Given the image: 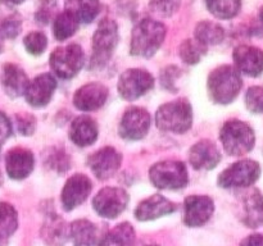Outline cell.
<instances>
[{"label":"cell","instance_id":"obj_1","mask_svg":"<svg viewBox=\"0 0 263 246\" xmlns=\"http://www.w3.org/2000/svg\"><path fill=\"white\" fill-rule=\"evenodd\" d=\"M243 81L238 69L233 66H221L208 77V92L218 104H230L240 92Z\"/></svg>","mask_w":263,"mask_h":246},{"label":"cell","instance_id":"obj_2","mask_svg":"<svg viewBox=\"0 0 263 246\" xmlns=\"http://www.w3.org/2000/svg\"><path fill=\"white\" fill-rule=\"evenodd\" d=\"M166 27L153 19H143L134 27L130 51L135 56L151 58L163 44Z\"/></svg>","mask_w":263,"mask_h":246},{"label":"cell","instance_id":"obj_3","mask_svg":"<svg viewBox=\"0 0 263 246\" xmlns=\"http://www.w3.org/2000/svg\"><path fill=\"white\" fill-rule=\"evenodd\" d=\"M159 130L172 133H184L193 125L192 105L186 100H175L163 104L156 114Z\"/></svg>","mask_w":263,"mask_h":246},{"label":"cell","instance_id":"obj_4","mask_svg":"<svg viewBox=\"0 0 263 246\" xmlns=\"http://www.w3.org/2000/svg\"><path fill=\"white\" fill-rule=\"evenodd\" d=\"M118 43L117 23L104 18L100 20L92 37V55L90 59V68H103L113 55Z\"/></svg>","mask_w":263,"mask_h":246},{"label":"cell","instance_id":"obj_5","mask_svg":"<svg viewBox=\"0 0 263 246\" xmlns=\"http://www.w3.org/2000/svg\"><path fill=\"white\" fill-rule=\"evenodd\" d=\"M220 140L229 155L241 156L254 148L256 136L249 125L241 120H230L221 128Z\"/></svg>","mask_w":263,"mask_h":246},{"label":"cell","instance_id":"obj_6","mask_svg":"<svg viewBox=\"0 0 263 246\" xmlns=\"http://www.w3.org/2000/svg\"><path fill=\"white\" fill-rule=\"evenodd\" d=\"M85 63V54L77 44L59 46L51 53L50 67L54 73L62 79H69L76 76Z\"/></svg>","mask_w":263,"mask_h":246},{"label":"cell","instance_id":"obj_7","mask_svg":"<svg viewBox=\"0 0 263 246\" xmlns=\"http://www.w3.org/2000/svg\"><path fill=\"white\" fill-rule=\"evenodd\" d=\"M149 178L156 187L162 190H179L187 184V171L184 163L164 160L156 163L149 171Z\"/></svg>","mask_w":263,"mask_h":246},{"label":"cell","instance_id":"obj_8","mask_svg":"<svg viewBox=\"0 0 263 246\" xmlns=\"http://www.w3.org/2000/svg\"><path fill=\"white\" fill-rule=\"evenodd\" d=\"M259 174H261V168L258 163L244 159L226 168L218 177V184L223 189L248 187L259 178Z\"/></svg>","mask_w":263,"mask_h":246},{"label":"cell","instance_id":"obj_9","mask_svg":"<svg viewBox=\"0 0 263 246\" xmlns=\"http://www.w3.org/2000/svg\"><path fill=\"white\" fill-rule=\"evenodd\" d=\"M154 78L148 71L140 68L127 69L121 74L117 89L125 100L133 101L153 89Z\"/></svg>","mask_w":263,"mask_h":246},{"label":"cell","instance_id":"obj_10","mask_svg":"<svg viewBox=\"0 0 263 246\" xmlns=\"http://www.w3.org/2000/svg\"><path fill=\"white\" fill-rule=\"evenodd\" d=\"M128 202V195L120 187H104L95 195L92 207L95 212L103 218L115 219L123 210Z\"/></svg>","mask_w":263,"mask_h":246},{"label":"cell","instance_id":"obj_11","mask_svg":"<svg viewBox=\"0 0 263 246\" xmlns=\"http://www.w3.org/2000/svg\"><path fill=\"white\" fill-rule=\"evenodd\" d=\"M151 114L145 109L133 107L126 110L120 123V135L126 140H141L151 128Z\"/></svg>","mask_w":263,"mask_h":246},{"label":"cell","instance_id":"obj_12","mask_svg":"<svg viewBox=\"0 0 263 246\" xmlns=\"http://www.w3.org/2000/svg\"><path fill=\"white\" fill-rule=\"evenodd\" d=\"M91 189V181L85 174L77 173L69 177V179H67L66 184L62 190L61 201L63 209L66 212H69V210H73L74 208L81 205L89 197Z\"/></svg>","mask_w":263,"mask_h":246},{"label":"cell","instance_id":"obj_13","mask_svg":"<svg viewBox=\"0 0 263 246\" xmlns=\"http://www.w3.org/2000/svg\"><path fill=\"white\" fill-rule=\"evenodd\" d=\"M215 212V204L210 196L193 195L185 199L184 223L187 227H200L205 224Z\"/></svg>","mask_w":263,"mask_h":246},{"label":"cell","instance_id":"obj_14","mask_svg":"<svg viewBox=\"0 0 263 246\" xmlns=\"http://www.w3.org/2000/svg\"><path fill=\"white\" fill-rule=\"evenodd\" d=\"M122 155L115 148L105 146L87 159V166L98 179H108L120 169Z\"/></svg>","mask_w":263,"mask_h":246},{"label":"cell","instance_id":"obj_15","mask_svg":"<svg viewBox=\"0 0 263 246\" xmlns=\"http://www.w3.org/2000/svg\"><path fill=\"white\" fill-rule=\"evenodd\" d=\"M108 97V89L99 82H90L76 91L73 105L81 112H92L104 105Z\"/></svg>","mask_w":263,"mask_h":246},{"label":"cell","instance_id":"obj_16","mask_svg":"<svg viewBox=\"0 0 263 246\" xmlns=\"http://www.w3.org/2000/svg\"><path fill=\"white\" fill-rule=\"evenodd\" d=\"M55 89V78L50 73H43L28 84L25 92L26 100L31 107L43 108L49 104Z\"/></svg>","mask_w":263,"mask_h":246},{"label":"cell","instance_id":"obj_17","mask_svg":"<svg viewBox=\"0 0 263 246\" xmlns=\"http://www.w3.org/2000/svg\"><path fill=\"white\" fill-rule=\"evenodd\" d=\"M238 71L249 77H258L263 72V50L256 46L240 45L233 54Z\"/></svg>","mask_w":263,"mask_h":246},{"label":"cell","instance_id":"obj_18","mask_svg":"<svg viewBox=\"0 0 263 246\" xmlns=\"http://www.w3.org/2000/svg\"><path fill=\"white\" fill-rule=\"evenodd\" d=\"M221 160V153L215 142L202 140L195 144L189 153V161L197 171H210L217 167Z\"/></svg>","mask_w":263,"mask_h":246},{"label":"cell","instance_id":"obj_19","mask_svg":"<svg viewBox=\"0 0 263 246\" xmlns=\"http://www.w3.org/2000/svg\"><path fill=\"white\" fill-rule=\"evenodd\" d=\"M176 210V205L162 195H153L143 200L135 209V218L140 222L158 219Z\"/></svg>","mask_w":263,"mask_h":246},{"label":"cell","instance_id":"obj_20","mask_svg":"<svg viewBox=\"0 0 263 246\" xmlns=\"http://www.w3.org/2000/svg\"><path fill=\"white\" fill-rule=\"evenodd\" d=\"M33 155L28 149L14 148L5 156V169L13 179H23L31 174L33 169Z\"/></svg>","mask_w":263,"mask_h":246},{"label":"cell","instance_id":"obj_21","mask_svg":"<svg viewBox=\"0 0 263 246\" xmlns=\"http://www.w3.org/2000/svg\"><path fill=\"white\" fill-rule=\"evenodd\" d=\"M28 77L22 68L13 63L4 64L2 71V86L10 97H20L27 90Z\"/></svg>","mask_w":263,"mask_h":246},{"label":"cell","instance_id":"obj_22","mask_svg":"<svg viewBox=\"0 0 263 246\" xmlns=\"http://www.w3.org/2000/svg\"><path fill=\"white\" fill-rule=\"evenodd\" d=\"M69 138L77 146H89L98 138V126L89 115L77 117L69 127Z\"/></svg>","mask_w":263,"mask_h":246},{"label":"cell","instance_id":"obj_23","mask_svg":"<svg viewBox=\"0 0 263 246\" xmlns=\"http://www.w3.org/2000/svg\"><path fill=\"white\" fill-rule=\"evenodd\" d=\"M44 241L50 246H63L69 238V227L57 214H49L41 230Z\"/></svg>","mask_w":263,"mask_h":246},{"label":"cell","instance_id":"obj_24","mask_svg":"<svg viewBox=\"0 0 263 246\" xmlns=\"http://www.w3.org/2000/svg\"><path fill=\"white\" fill-rule=\"evenodd\" d=\"M243 222L251 228L263 224V196L258 190H253L244 196Z\"/></svg>","mask_w":263,"mask_h":246},{"label":"cell","instance_id":"obj_25","mask_svg":"<svg viewBox=\"0 0 263 246\" xmlns=\"http://www.w3.org/2000/svg\"><path fill=\"white\" fill-rule=\"evenodd\" d=\"M69 237L74 246H94L98 241V228L87 219L74 220L69 225Z\"/></svg>","mask_w":263,"mask_h":246},{"label":"cell","instance_id":"obj_26","mask_svg":"<svg viewBox=\"0 0 263 246\" xmlns=\"http://www.w3.org/2000/svg\"><path fill=\"white\" fill-rule=\"evenodd\" d=\"M66 10L81 23H90L100 10L99 0H66Z\"/></svg>","mask_w":263,"mask_h":246},{"label":"cell","instance_id":"obj_27","mask_svg":"<svg viewBox=\"0 0 263 246\" xmlns=\"http://www.w3.org/2000/svg\"><path fill=\"white\" fill-rule=\"evenodd\" d=\"M135 242V230L130 223H120L109 231L102 240L99 246H133Z\"/></svg>","mask_w":263,"mask_h":246},{"label":"cell","instance_id":"obj_28","mask_svg":"<svg viewBox=\"0 0 263 246\" xmlns=\"http://www.w3.org/2000/svg\"><path fill=\"white\" fill-rule=\"evenodd\" d=\"M223 38H225V30L217 23L203 20L195 27V40L202 45H217Z\"/></svg>","mask_w":263,"mask_h":246},{"label":"cell","instance_id":"obj_29","mask_svg":"<svg viewBox=\"0 0 263 246\" xmlns=\"http://www.w3.org/2000/svg\"><path fill=\"white\" fill-rule=\"evenodd\" d=\"M17 228L18 215L15 209L8 202H0V246L5 245Z\"/></svg>","mask_w":263,"mask_h":246},{"label":"cell","instance_id":"obj_30","mask_svg":"<svg viewBox=\"0 0 263 246\" xmlns=\"http://www.w3.org/2000/svg\"><path fill=\"white\" fill-rule=\"evenodd\" d=\"M79 25L80 22L76 19V17L64 10V12L59 13L54 20V36L59 41L67 40L74 35Z\"/></svg>","mask_w":263,"mask_h":246},{"label":"cell","instance_id":"obj_31","mask_svg":"<svg viewBox=\"0 0 263 246\" xmlns=\"http://www.w3.org/2000/svg\"><path fill=\"white\" fill-rule=\"evenodd\" d=\"M44 164L51 171L63 174L71 168V158L62 148H51L45 154Z\"/></svg>","mask_w":263,"mask_h":246},{"label":"cell","instance_id":"obj_32","mask_svg":"<svg viewBox=\"0 0 263 246\" xmlns=\"http://www.w3.org/2000/svg\"><path fill=\"white\" fill-rule=\"evenodd\" d=\"M240 0H207V7L213 15L222 19L235 17L240 10Z\"/></svg>","mask_w":263,"mask_h":246},{"label":"cell","instance_id":"obj_33","mask_svg":"<svg viewBox=\"0 0 263 246\" xmlns=\"http://www.w3.org/2000/svg\"><path fill=\"white\" fill-rule=\"evenodd\" d=\"M180 58L186 64L199 63L202 56L205 54V46L197 40H185L179 48Z\"/></svg>","mask_w":263,"mask_h":246},{"label":"cell","instance_id":"obj_34","mask_svg":"<svg viewBox=\"0 0 263 246\" xmlns=\"http://www.w3.org/2000/svg\"><path fill=\"white\" fill-rule=\"evenodd\" d=\"M26 50L32 55H40L45 51L46 46H48V38L40 31H32L28 33L23 40Z\"/></svg>","mask_w":263,"mask_h":246},{"label":"cell","instance_id":"obj_35","mask_svg":"<svg viewBox=\"0 0 263 246\" xmlns=\"http://www.w3.org/2000/svg\"><path fill=\"white\" fill-rule=\"evenodd\" d=\"M181 77V69L176 66H168L161 73V85L172 92L177 91L176 81Z\"/></svg>","mask_w":263,"mask_h":246},{"label":"cell","instance_id":"obj_36","mask_svg":"<svg viewBox=\"0 0 263 246\" xmlns=\"http://www.w3.org/2000/svg\"><path fill=\"white\" fill-rule=\"evenodd\" d=\"M247 108L253 113L263 112V87L253 86L247 91Z\"/></svg>","mask_w":263,"mask_h":246},{"label":"cell","instance_id":"obj_37","mask_svg":"<svg viewBox=\"0 0 263 246\" xmlns=\"http://www.w3.org/2000/svg\"><path fill=\"white\" fill-rule=\"evenodd\" d=\"M22 23L17 15H9L0 22V33L3 37L14 38L21 32Z\"/></svg>","mask_w":263,"mask_h":246},{"label":"cell","instance_id":"obj_38","mask_svg":"<svg viewBox=\"0 0 263 246\" xmlns=\"http://www.w3.org/2000/svg\"><path fill=\"white\" fill-rule=\"evenodd\" d=\"M180 7V0H152L151 8L154 13L163 17L174 14Z\"/></svg>","mask_w":263,"mask_h":246},{"label":"cell","instance_id":"obj_39","mask_svg":"<svg viewBox=\"0 0 263 246\" xmlns=\"http://www.w3.org/2000/svg\"><path fill=\"white\" fill-rule=\"evenodd\" d=\"M15 122H17V130L20 131L21 135L31 136L35 132L36 119L33 115L27 114V113H21L15 115Z\"/></svg>","mask_w":263,"mask_h":246},{"label":"cell","instance_id":"obj_40","mask_svg":"<svg viewBox=\"0 0 263 246\" xmlns=\"http://www.w3.org/2000/svg\"><path fill=\"white\" fill-rule=\"evenodd\" d=\"M54 10H55V2L54 0H43L37 12H36V20L43 23V25H46L53 17Z\"/></svg>","mask_w":263,"mask_h":246},{"label":"cell","instance_id":"obj_41","mask_svg":"<svg viewBox=\"0 0 263 246\" xmlns=\"http://www.w3.org/2000/svg\"><path fill=\"white\" fill-rule=\"evenodd\" d=\"M10 133H12V126L9 119L3 113H0V146L9 138Z\"/></svg>","mask_w":263,"mask_h":246},{"label":"cell","instance_id":"obj_42","mask_svg":"<svg viewBox=\"0 0 263 246\" xmlns=\"http://www.w3.org/2000/svg\"><path fill=\"white\" fill-rule=\"evenodd\" d=\"M241 246H263V235H251L241 241Z\"/></svg>","mask_w":263,"mask_h":246},{"label":"cell","instance_id":"obj_43","mask_svg":"<svg viewBox=\"0 0 263 246\" xmlns=\"http://www.w3.org/2000/svg\"><path fill=\"white\" fill-rule=\"evenodd\" d=\"M7 2L10 3V4H21L23 0H7Z\"/></svg>","mask_w":263,"mask_h":246},{"label":"cell","instance_id":"obj_44","mask_svg":"<svg viewBox=\"0 0 263 246\" xmlns=\"http://www.w3.org/2000/svg\"><path fill=\"white\" fill-rule=\"evenodd\" d=\"M259 20H261L263 25V7L261 8V10H259Z\"/></svg>","mask_w":263,"mask_h":246},{"label":"cell","instance_id":"obj_45","mask_svg":"<svg viewBox=\"0 0 263 246\" xmlns=\"http://www.w3.org/2000/svg\"><path fill=\"white\" fill-rule=\"evenodd\" d=\"M2 33H0V51H2V48H3V41H2Z\"/></svg>","mask_w":263,"mask_h":246},{"label":"cell","instance_id":"obj_46","mask_svg":"<svg viewBox=\"0 0 263 246\" xmlns=\"http://www.w3.org/2000/svg\"><path fill=\"white\" fill-rule=\"evenodd\" d=\"M3 183V177H2V173H0V186H2Z\"/></svg>","mask_w":263,"mask_h":246},{"label":"cell","instance_id":"obj_47","mask_svg":"<svg viewBox=\"0 0 263 246\" xmlns=\"http://www.w3.org/2000/svg\"><path fill=\"white\" fill-rule=\"evenodd\" d=\"M149 246H152V245H149ZM153 246H156V245H153Z\"/></svg>","mask_w":263,"mask_h":246}]
</instances>
